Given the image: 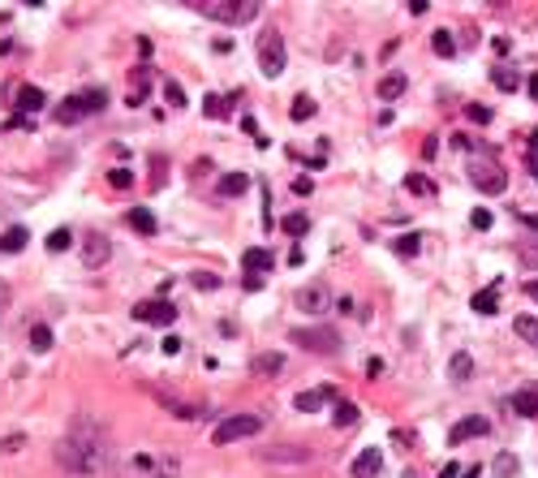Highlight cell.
Returning <instances> with one entry per match:
<instances>
[{"instance_id": "1", "label": "cell", "mask_w": 538, "mask_h": 478, "mask_svg": "<svg viewBox=\"0 0 538 478\" xmlns=\"http://www.w3.org/2000/svg\"><path fill=\"white\" fill-rule=\"evenodd\" d=\"M57 461L69 474H104V465H108V435H104V426L91 422V418H78L73 431L57 444Z\"/></svg>"}, {"instance_id": "2", "label": "cell", "mask_w": 538, "mask_h": 478, "mask_svg": "<svg viewBox=\"0 0 538 478\" xmlns=\"http://www.w3.org/2000/svg\"><path fill=\"white\" fill-rule=\"evenodd\" d=\"M194 13L216 17V22H224V27H233V22H250V17H259V5H254V0H198Z\"/></svg>"}, {"instance_id": "3", "label": "cell", "mask_w": 538, "mask_h": 478, "mask_svg": "<svg viewBox=\"0 0 538 478\" xmlns=\"http://www.w3.org/2000/svg\"><path fill=\"white\" fill-rule=\"evenodd\" d=\"M289 65V52H285V35H280L276 27H267L259 35V69L267 73V78H280Z\"/></svg>"}, {"instance_id": "4", "label": "cell", "mask_w": 538, "mask_h": 478, "mask_svg": "<svg viewBox=\"0 0 538 478\" xmlns=\"http://www.w3.org/2000/svg\"><path fill=\"white\" fill-rule=\"evenodd\" d=\"M263 431V414H233V418H224L216 426V444H233V440H250V435H259Z\"/></svg>"}, {"instance_id": "5", "label": "cell", "mask_w": 538, "mask_h": 478, "mask_svg": "<svg viewBox=\"0 0 538 478\" xmlns=\"http://www.w3.org/2000/svg\"><path fill=\"white\" fill-rule=\"evenodd\" d=\"M293 341L311 354H341V336L331 328H293Z\"/></svg>"}, {"instance_id": "6", "label": "cell", "mask_w": 538, "mask_h": 478, "mask_svg": "<svg viewBox=\"0 0 538 478\" xmlns=\"http://www.w3.org/2000/svg\"><path fill=\"white\" fill-rule=\"evenodd\" d=\"M470 181H474L482 194H500V190L508 186V172H504L495 160H478V164H470Z\"/></svg>"}, {"instance_id": "7", "label": "cell", "mask_w": 538, "mask_h": 478, "mask_svg": "<svg viewBox=\"0 0 538 478\" xmlns=\"http://www.w3.org/2000/svg\"><path fill=\"white\" fill-rule=\"evenodd\" d=\"M293 306L306 311V315H323V311L331 306V289L319 285V281H311V285H301V289L293 293Z\"/></svg>"}, {"instance_id": "8", "label": "cell", "mask_w": 538, "mask_h": 478, "mask_svg": "<svg viewBox=\"0 0 538 478\" xmlns=\"http://www.w3.org/2000/svg\"><path fill=\"white\" fill-rule=\"evenodd\" d=\"M134 319H138V323H160V328H168V323L177 319V306H172V301H156V297H151V301H138V306H134Z\"/></svg>"}, {"instance_id": "9", "label": "cell", "mask_w": 538, "mask_h": 478, "mask_svg": "<svg viewBox=\"0 0 538 478\" xmlns=\"http://www.w3.org/2000/svg\"><path fill=\"white\" fill-rule=\"evenodd\" d=\"M108 255H112V246H108L104 233H91V237L82 241V263H87V267H104Z\"/></svg>"}, {"instance_id": "10", "label": "cell", "mask_w": 538, "mask_h": 478, "mask_svg": "<svg viewBox=\"0 0 538 478\" xmlns=\"http://www.w3.org/2000/svg\"><path fill=\"white\" fill-rule=\"evenodd\" d=\"M241 267H246V276H267L276 267V255H271V250H263V246H254V250H246V255H241Z\"/></svg>"}, {"instance_id": "11", "label": "cell", "mask_w": 538, "mask_h": 478, "mask_svg": "<svg viewBox=\"0 0 538 478\" xmlns=\"http://www.w3.org/2000/svg\"><path fill=\"white\" fill-rule=\"evenodd\" d=\"M500 289H504V281H491L486 289H478V293L470 297V306H474L478 315H495V311H500Z\"/></svg>"}, {"instance_id": "12", "label": "cell", "mask_w": 538, "mask_h": 478, "mask_svg": "<svg viewBox=\"0 0 538 478\" xmlns=\"http://www.w3.org/2000/svg\"><path fill=\"white\" fill-rule=\"evenodd\" d=\"M486 431H491V422H486V418H461L452 431H448V440L452 444H465L470 435H486Z\"/></svg>"}, {"instance_id": "13", "label": "cell", "mask_w": 538, "mask_h": 478, "mask_svg": "<svg viewBox=\"0 0 538 478\" xmlns=\"http://www.w3.org/2000/svg\"><path fill=\"white\" fill-rule=\"evenodd\" d=\"M331 396H336V388H311V392H297V396H293V410L311 414V410H319L323 401H331Z\"/></svg>"}, {"instance_id": "14", "label": "cell", "mask_w": 538, "mask_h": 478, "mask_svg": "<svg viewBox=\"0 0 538 478\" xmlns=\"http://www.w3.org/2000/svg\"><path fill=\"white\" fill-rule=\"evenodd\" d=\"M73 104L82 108V117H87V112H104V108H108V91H104V87H95V91H78V95H73Z\"/></svg>"}, {"instance_id": "15", "label": "cell", "mask_w": 538, "mask_h": 478, "mask_svg": "<svg viewBox=\"0 0 538 478\" xmlns=\"http://www.w3.org/2000/svg\"><path fill=\"white\" fill-rule=\"evenodd\" d=\"M512 410H517L521 418H538V384L521 388V392H512Z\"/></svg>"}, {"instance_id": "16", "label": "cell", "mask_w": 538, "mask_h": 478, "mask_svg": "<svg viewBox=\"0 0 538 478\" xmlns=\"http://www.w3.org/2000/svg\"><path fill=\"white\" fill-rule=\"evenodd\" d=\"M125 220H130V229H134V233H142V237H156V229H160L156 216H151L147 207H130V216H125Z\"/></svg>"}, {"instance_id": "17", "label": "cell", "mask_w": 538, "mask_h": 478, "mask_svg": "<svg viewBox=\"0 0 538 478\" xmlns=\"http://www.w3.org/2000/svg\"><path fill=\"white\" fill-rule=\"evenodd\" d=\"M379 465H383V452H379V448H366L362 457L353 461V474H357V478H375V474H379Z\"/></svg>"}, {"instance_id": "18", "label": "cell", "mask_w": 538, "mask_h": 478, "mask_svg": "<svg viewBox=\"0 0 538 478\" xmlns=\"http://www.w3.org/2000/svg\"><path fill=\"white\" fill-rule=\"evenodd\" d=\"M405 87H409V82H405V73H388V78L379 82V99H388V104H392V99H401V95H405Z\"/></svg>"}, {"instance_id": "19", "label": "cell", "mask_w": 538, "mask_h": 478, "mask_svg": "<svg viewBox=\"0 0 538 478\" xmlns=\"http://www.w3.org/2000/svg\"><path fill=\"white\" fill-rule=\"evenodd\" d=\"M246 190H250V177H246V172H228V177H220V194H224V198H228V194L237 198V194H246Z\"/></svg>"}, {"instance_id": "20", "label": "cell", "mask_w": 538, "mask_h": 478, "mask_svg": "<svg viewBox=\"0 0 538 478\" xmlns=\"http://www.w3.org/2000/svg\"><path fill=\"white\" fill-rule=\"evenodd\" d=\"M250 366H254V375H276V371H285V354H259Z\"/></svg>"}, {"instance_id": "21", "label": "cell", "mask_w": 538, "mask_h": 478, "mask_svg": "<svg viewBox=\"0 0 538 478\" xmlns=\"http://www.w3.org/2000/svg\"><path fill=\"white\" fill-rule=\"evenodd\" d=\"M228 108H233V99H224V95H207V99H202V112H207L211 121H224Z\"/></svg>"}, {"instance_id": "22", "label": "cell", "mask_w": 538, "mask_h": 478, "mask_svg": "<svg viewBox=\"0 0 538 478\" xmlns=\"http://www.w3.org/2000/svg\"><path fill=\"white\" fill-rule=\"evenodd\" d=\"M17 108H22V112H39V108H43V91H39V87H22V91H17Z\"/></svg>"}, {"instance_id": "23", "label": "cell", "mask_w": 538, "mask_h": 478, "mask_svg": "<svg viewBox=\"0 0 538 478\" xmlns=\"http://www.w3.org/2000/svg\"><path fill=\"white\" fill-rule=\"evenodd\" d=\"M27 241H31L27 229H9L5 237H0V250H5V255H17V250H27Z\"/></svg>"}, {"instance_id": "24", "label": "cell", "mask_w": 538, "mask_h": 478, "mask_svg": "<svg viewBox=\"0 0 538 478\" xmlns=\"http://www.w3.org/2000/svg\"><path fill=\"white\" fill-rule=\"evenodd\" d=\"M448 375H452L456 384H461V380H470V375H474V358H470V354H452V362H448Z\"/></svg>"}, {"instance_id": "25", "label": "cell", "mask_w": 538, "mask_h": 478, "mask_svg": "<svg viewBox=\"0 0 538 478\" xmlns=\"http://www.w3.org/2000/svg\"><path fill=\"white\" fill-rule=\"evenodd\" d=\"M315 112H319V104H315L311 95H297V99H293V108H289V117H293V121H311Z\"/></svg>"}, {"instance_id": "26", "label": "cell", "mask_w": 538, "mask_h": 478, "mask_svg": "<svg viewBox=\"0 0 538 478\" xmlns=\"http://www.w3.org/2000/svg\"><path fill=\"white\" fill-rule=\"evenodd\" d=\"M31 349L35 354H47V349H52V328H47V323H35L31 328Z\"/></svg>"}, {"instance_id": "27", "label": "cell", "mask_w": 538, "mask_h": 478, "mask_svg": "<svg viewBox=\"0 0 538 478\" xmlns=\"http://www.w3.org/2000/svg\"><path fill=\"white\" fill-rule=\"evenodd\" d=\"M405 190H409V194L431 198V194H435V181H431V177H422V172H409V177H405Z\"/></svg>"}, {"instance_id": "28", "label": "cell", "mask_w": 538, "mask_h": 478, "mask_svg": "<svg viewBox=\"0 0 538 478\" xmlns=\"http://www.w3.org/2000/svg\"><path fill=\"white\" fill-rule=\"evenodd\" d=\"M280 229H285L289 237H301L306 229H311V216H301V211H293V216H285V220H280Z\"/></svg>"}, {"instance_id": "29", "label": "cell", "mask_w": 538, "mask_h": 478, "mask_svg": "<svg viewBox=\"0 0 538 478\" xmlns=\"http://www.w3.org/2000/svg\"><path fill=\"white\" fill-rule=\"evenodd\" d=\"M512 328H517V336H525L530 345H538V319H534V315H517V323H512Z\"/></svg>"}, {"instance_id": "30", "label": "cell", "mask_w": 538, "mask_h": 478, "mask_svg": "<svg viewBox=\"0 0 538 478\" xmlns=\"http://www.w3.org/2000/svg\"><path fill=\"white\" fill-rule=\"evenodd\" d=\"M491 82H495L500 91H517V87H521V78H517V69H508V65L491 73Z\"/></svg>"}, {"instance_id": "31", "label": "cell", "mask_w": 538, "mask_h": 478, "mask_svg": "<svg viewBox=\"0 0 538 478\" xmlns=\"http://www.w3.org/2000/svg\"><path fill=\"white\" fill-rule=\"evenodd\" d=\"M431 47H435L440 57H452V52H456V39H452V31H435V35H431Z\"/></svg>"}, {"instance_id": "32", "label": "cell", "mask_w": 538, "mask_h": 478, "mask_svg": "<svg viewBox=\"0 0 538 478\" xmlns=\"http://www.w3.org/2000/svg\"><path fill=\"white\" fill-rule=\"evenodd\" d=\"M69 246H73L69 229H52V233H47V250H52V255H61V250H69Z\"/></svg>"}, {"instance_id": "33", "label": "cell", "mask_w": 538, "mask_h": 478, "mask_svg": "<svg viewBox=\"0 0 538 478\" xmlns=\"http://www.w3.org/2000/svg\"><path fill=\"white\" fill-rule=\"evenodd\" d=\"M331 418H336V426H353L357 422V405H353V401H336V414H331Z\"/></svg>"}, {"instance_id": "34", "label": "cell", "mask_w": 538, "mask_h": 478, "mask_svg": "<svg viewBox=\"0 0 538 478\" xmlns=\"http://www.w3.org/2000/svg\"><path fill=\"white\" fill-rule=\"evenodd\" d=\"M57 121H61V125H73V121H82V108L73 104V99H65V104H57Z\"/></svg>"}, {"instance_id": "35", "label": "cell", "mask_w": 538, "mask_h": 478, "mask_svg": "<svg viewBox=\"0 0 538 478\" xmlns=\"http://www.w3.org/2000/svg\"><path fill=\"white\" fill-rule=\"evenodd\" d=\"M418 246H422V241H418V233H405V237H396V255L414 259V255H418Z\"/></svg>"}, {"instance_id": "36", "label": "cell", "mask_w": 538, "mask_h": 478, "mask_svg": "<svg viewBox=\"0 0 538 478\" xmlns=\"http://www.w3.org/2000/svg\"><path fill=\"white\" fill-rule=\"evenodd\" d=\"M164 95H168V104H172V108H186V91H181V82H172V78H168V82H164Z\"/></svg>"}, {"instance_id": "37", "label": "cell", "mask_w": 538, "mask_h": 478, "mask_svg": "<svg viewBox=\"0 0 538 478\" xmlns=\"http://www.w3.org/2000/svg\"><path fill=\"white\" fill-rule=\"evenodd\" d=\"M495 474H500V478L517 474V457H512V452H504V457H495Z\"/></svg>"}, {"instance_id": "38", "label": "cell", "mask_w": 538, "mask_h": 478, "mask_svg": "<svg viewBox=\"0 0 538 478\" xmlns=\"http://www.w3.org/2000/svg\"><path fill=\"white\" fill-rule=\"evenodd\" d=\"M194 285L211 293V289H220V276H211V271H194Z\"/></svg>"}, {"instance_id": "39", "label": "cell", "mask_w": 538, "mask_h": 478, "mask_svg": "<svg viewBox=\"0 0 538 478\" xmlns=\"http://www.w3.org/2000/svg\"><path fill=\"white\" fill-rule=\"evenodd\" d=\"M470 224H474L478 233H486V229H491V211H486V207H478V211L470 216Z\"/></svg>"}, {"instance_id": "40", "label": "cell", "mask_w": 538, "mask_h": 478, "mask_svg": "<svg viewBox=\"0 0 538 478\" xmlns=\"http://www.w3.org/2000/svg\"><path fill=\"white\" fill-rule=\"evenodd\" d=\"M470 121H474V125H486V121H491V108H482V104H474V108H470Z\"/></svg>"}, {"instance_id": "41", "label": "cell", "mask_w": 538, "mask_h": 478, "mask_svg": "<svg viewBox=\"0 0 538 478\" xmlns=\"http://www.w3.org/2000/svg\"><path fill=\"white\" fill-rule=\"evenodd\" d=\"M108 181H112L117 190H125V186H130L134 177H130V172H121V168H112V172H108Z\"/></svg>"}, {"instance_id": "42", "label": "cell", "mask_w": 538, "mask_h": 478, "mask_svg": "<svg viewBox=\"0 0 538 478\" xmlns=\"http://www.w3.org/2000/svg\"><path fill=\"white\" fill-rule=\"evenodd\" d=\"M311 190H315L311 177H293V194H311Z\"/></svg>"}, {"instance_id": "43", "label": "cell", "mask_w": 538, "mask_h": 478, "mask_svg": "<svg viewBox=\"0 0 538 478\" xmlns=\"http://www.w3.org/2000/svg\"><path fill=\"white\" fill-rule=\"evenodd\" d=\"M241 285H246V293H259V289H263V276H246Z\"/></svg>"}, {"instance_id": "44", "label": "cell", "mask_w": 538, "mask_h": 478, "mask_svg": "<svg viewBox=\"0 0 538 478\" xmlns=\"http://www.w3.org/2000/svg\"><path fill=\"white\" fill-rule=\"evenodd\" d=\"M164 354H181V336H164Z\"/></svg>"}, {"instance_id": "45", "label": "cell", "mask_w": 538, "mask_h": 478, "mask_svg": "<svg viewBox=\"0 0 538 478\" xmlns=\"http://www.w3.org/2000/svg\"><path fill=\"white\" fill-rule=\"evenodd\" d=\"M22 444H27V440H22V435H9L5 444H0V448H5V452H13V448H22Z\"/></svg>"}, {"instance_id": "46", "label": "cell", "mask_w": 538, "mask_h": 478, "mask_svg": "<svg viewBox=\"0 0 538 478\" xmlns=\"http://www.w3.org/2000/svg\"><path fill=\"white\" fill-rule=\"evenodd\" d=\"M5 306H9V285L0 281V315H5Z\"/></svg>"}, {"instance_id": "47", "label": "cell", "mask_w": 538, "mask_h": 478, "mask_svg": "<svg viewBox=\"0 0 538 478\" xmlns=\"http://www.w3.org/2000/svg\"><path fill=\"white\" fill-rule=\"evenodd\" d=\"M456 474H461V470H456V461H448V465L440 470V478H456Z\"/></svg>"}, {"instance_id": "48", "label": "cell", "mask_w": 538, "mask_h": 478, "mask_svg": "<svg viewBox=\"0 0 538 478\" xmlns=\"http://www.w3.org/2000/svg\"><path fill=\"white\" fill-rule=\"evenodd\" d=\"M521 224H525V229H538V216H534V211H525V216H521Z\"/></svg>"}, {"instance_id": "49", "label": "cell", "mask_w": 538, "mask_h": 478, "mask_svg": "<svg viewBox=\"0 0 538 478\" xmlns=\"http://www.w3.org/2000/svg\"><path fill=\"white\" fill-rule=\"evenodd\" d=\"M478 474H482V465H470V470H465V474H461V478H478Z\"/></svg>"}, {"instance_id": "50", "label": "cell", "mask_w": 538, "mask_h": 478, "mask_svg": "<svg viewBox=\"0 0 538 478\" xmlns=\"http://www.w3.org/2000/svg\"><path fill=\"white\" fill-rule=\"evenodd\" d=\"M530 95L538 99V73H534V78H530Z\"/></svg>"}, {"instance_id": "51", "label": "cell", "mask_w": 538, "mask_h": 478, "mask_svg": "<svg viewBox=\"0 0 538 478\" xmlns=\"http://www.w3.org/2000/svg\"><path fill=\"white\" fill-rule=\"evenodd\" d=\"M530 297H534V301H538V281H530Z\"/></svg>"}, {"instance_id": "52", "label": "cell", "mask_w": 538, "mask_h": 478, "mask_svg": "<svg viewBox=\"0 0 538 478\" xmlns=\"http://www.w3.org/2000/svg\"><path fill=\"white\" fill-rule=\"evenodd\" d=\"M530 147H538V134H530Z\"/></svg>"}, {"instance_id": "53", "label": "cell", "mask_w": 538, "mask_h": 478, "mask_svg": "<svg viewBox=\"0 0 538 478\" xmlns=\"http://www.w3.org/2000/svg\"><path fill=\"white\" fill-rule=\"evenodd\" d=\"M534 177H538V168H534Z\"/></svg>"}]
</instances>
